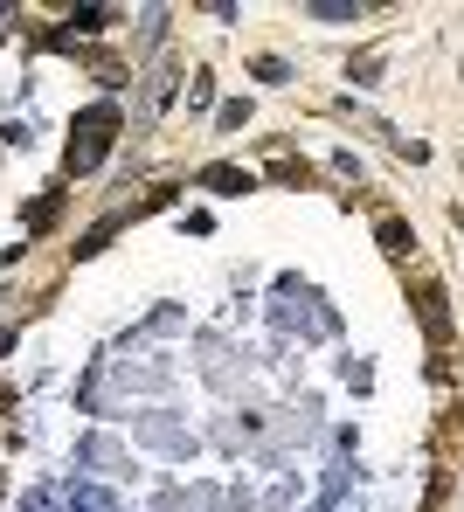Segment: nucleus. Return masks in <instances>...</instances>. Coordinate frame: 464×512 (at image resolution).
<instances>
[{"label":"nucleus","mask_w":464,"mask_h":512,"mask_svg":"<svg viewBox=\"0 0 464 512\" xmlns=\"http://www.w3.org/2000/svg\"><path fill=\"white\" fill-rule=\"evenodd\" d=\"M111 132H118V104H91L77 118V139H70V173H91L111 153Z\"/></svg>","instance_id":"f257e3e1"},{"label":"nucleus","mask_w":464,"mask_h":512,"mask_svg":"<svg viewBox=\"0 0 464 512\" xmlns=\"http://www.w3.org/2000/svg\"><path fill=\"white\" fill-rule=\"evenodd\" d=\"M416 312L430 326V340H451V312H444V284H416Z\"/></svg>","instance_id":"f03ea898"},{"label":"nucleus","mask_w":464,"mask_h":512,"mask_svg":"<svg viewBox=\"0 0 464 512\" xmlns=\"http://www.w3.org/2000/svg\"><path fill=\"white\" fill-rule=\"evenodd\" d=\"M374 236H381V250H388V256L416 250V236H409V222H395V215H381V222H374Z\"/></svg>","instance_id":"7ed1b4c3"},{"label":"nucleus","mask_w":464,"mask_h":512,"mask_svg":"<svg viewBox=\"0 0 464 512\" xmlns=\"http://www.w3.org/2000/svg\"><path fill=\"white\" fill-rule=\"evenodd\" d=\"M201 187H215V194H250V173H236V167H208V173H201Z\"/></svg>","instance_id":"20e7f679"},{"label":"nucleus","mask_w":464,"mask_h":512,"mask_svg":"<svg viewBox=\"0 0 464 512\" xmlns=\"http://www.w3.org/2000/svg\"><path fill=\"white\" fill-rule=\"evenodd\" d=\"M312 14H319V21H354L361 7H354V0H312Z\"/></svg>","instance_id":"39448f33"},{"label":"nucleus","mask_w":464,"mask_h":512,"mask_svg":"<svg viewBox=\"0 0 464 512\" xmlns=\"http://www.w3.org/2000/svg\"><path fill=\"white\" fill-rule=\"evenodd\" d=\"M257 77H264V84H284V77H291V70H284L278 56H257Z\"/></svg>","instance_id":"423d86ee"},{"label":"nucleus","mask_w":464,"mask_h":512,"mask_svg":"<svg viewBox=\"0 0 464 512\" xmlns=\"http://www.w3.org/2000/svg\"><path fill=\"white\" fill-rule=\"evenodd\" d=\"M7 402H14V395H7V388H0V409H7Z\"/></svg>","instance_id":"0eeeda50"}]
</instances>
